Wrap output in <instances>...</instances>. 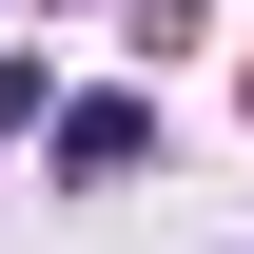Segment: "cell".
<instances>
[{"label":"cell","instance_id":"1","mask_svg":"<svg viewBox=\"0 0 254 254\" xmlns=\"http://www.w3.org/2000/svg\"><path fill=\"white\" fill-rule=\"evenodd\" d=\"M39 137H59V176L98 195V176H137V157H157V98H59Z\"/></svg>","mask_w":254,"mask_h":254}]
</instances>
